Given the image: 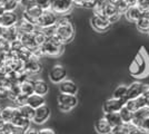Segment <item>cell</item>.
I'll return each mask as SVG.
<instances>
[{
	"label": "cell",
	"mask_w": 149,
	"mask_h": 134,
	"mask_svg": "<svg viewBox=\"0 0 149 134\" xmlns=\"http://www.w3.org/2000/svg\"><path fill=\"white\" fill-rule=\"evenodd\" d=\"M130 125H131V123H128V124L123 123V124H120V125L113 126L110 134H129Z\"/></svg>",
	"instance_id": "1f68e13d"
},
{
	"label": "cell",
	"mask_w": 149,
	"mask_h": 134,
	"mask_svg": "<svg viewBox=\"0 0 149 134\" xmlns=\"http://www.w3.org/2000/svg\"><path fill=\"white\" fill-rule=\"evenodd\" d=\"M104 16L111 22L112 25V24H116V22H118L119 20H120L121 13L117 10V8L115 7L113 2L107 0L105 5V10H104Z\"/></svg>",
	"instance_id": "4fadbf2b"
},
{
	"label": "cell",
	"mask_w": 149,
	"mask_h": 134,
	"mask_svg": "<svg viewBox=\"0 0 149 134\" xmlns=\"http://www.w3.org/2000/svg\"><path fill=\"white\" fill-rule=\"evenodd\" d=\"M42 13H44V10H42L40 7H38L37 5H36V6H32V7H30V8L24 9V11H22V18H25L26 20L30 21L31 24L36 25L38 19H39L40 16L42 15Z\"/></svg>",
	"instance_id": "5bb4252c"
},
{
	"label": "cell",
	"mask_w": 149,
	"mask_h": 134,
	"mask_svg": "<svg viewBox=\"0 0 149 134\" xmlns=\"http://www.w3.org/2000/svg\"><path fill=\"white\" fill-rule=\"evenodd\" d=\"M95 130L98 134H110L111 133V125L107 122L104 116L99 117L95 123Z\"/></svg>",
	"instance_id": "7402d4cb"
},
{
	"label": "cell",
	"mask_w": 149,
	"mask_h": 134,
	"mask_svg": "<svg viewBox=\"0 0 149 134\" xmlns=\"http://www.w3.org/2000/svg\"><path fill=\"white\" fill-rule=\"evenodd\" d=\"M59 15H57L56 13H54L52 10L47 9L44 10L42 15L40 16V18L38 19L36 26L39 28H44V27H49V26H54L57 24V20H58Z\"/></svg>",
	"instance_id": "ba28073f"
},
{
	"label": "cell",
	"mask_w": 149,
	"mask_h": 134,
	"mask_svg": "<svg viewBox=\"0 0 149 134\" xmlns=\"http://www.w3.org/2000/svg\"><path fill=\"white\" fill-rule=\"evenodd\" d=\"M36 5L40 7L42 10H47V9H50L51 0H36Z\"/></svg>",
	"instance_id": "8d00e7d4"
},
{
	"label": "cell",
	"mask_w": 149,
	"mask_h": 134,
	"mask_svg": "<svg viewBox=\"0 0 149 134\" xmlns=\"http://www.w3.org/2000/svg\"><path fill=\"white\" fill-rule=\"evenodd\" d=\"M145 105H147V101H146V98L143 95L138 96L136 98H132V100H128L125 103V106L127 109H130L131 112H136V111L141 109Z\"/></svg>",
	"instance_id": "d6986e66"
},
{
	"label": "cell",
	"mask_w": 149,
	"mask_h": 134,
	"mask_svg": "<svg viewBox=\"0 0 149 134\" xmlns=\"http://www.w3.org/2000/svg\"><path fill=\"white\" fill-rule=\"evenodd\" d=\"M30 123H31L30 120L24 117L22 115L19 113V111L17 112L16 116L13 117V120L11 121V124H13V125L17 126V128H25V130L30 128Z\"/></svg>",
	"instance_id": "4316f807"
},
{
	"label": "cell",
	"mask_w": 149,
	"mask_h": 134,
	"mask_svg": "<svg viewBox=\"0 0 149 134\" xmlns=\"http://www.w3.org/2000/svg\"><path fill=\"white\" fill-rule=\"evenodd\" d=\"M19 6L22 7V9H27L32 6H36V0H21Z\"/></svg>",
	"instance_id": "74e56055"
},
{
	"label": "cell",
	"mask_w": 149,
	"mask_h": 134,
	"mask_svg": "<svg viewBox=\"0 0 149 134\" xmlns=\"http://www.w3.org/2000/svg\"><path fill=\"white\" fill-rule=\"evenodd\" d=\"M136 6H138L143 11H146L149 9V0H137Z\"/></svg>",
	"instance_id": "f35d334b"
},
{
	"label": "cell",
	"mask_w": 149,
	"mask_h": 134,
	"mask_svg": "<svg viewBox=\"0 0 149 134\" xmlns=\"http://www.w3.org/2000/svg\"><path fill=\"white\" fill-rule=\"evenodd\" d=\"M78 105L77 95H69V94H58L57 96V106L58 109L62 113H68Z\"/></svg>",
	"instance_id": "277c9868"
},
{
	"label": "cell",
	"mask_w": 149,
	"mask_h": 134,
	"mask_svg": "<svg viewBox=\"0 0 149 134\" xmlns=\"http://www.w3.org/2000/svg\"><path fill=\"white\" fill-rule=\"evenodd\" d=\"M74 0H51L50 10L57 15H67L74 8Z\"/></svg>",
	"instance_id": "8992f818"
},
{
	"label": "cell",
	"mask_w": 149,
	"mask_h": 134,
	"mask_svg": "<svg viewBox=\"0 0 149 134\" xmlns=\"http://www.w3.org/2000/svg\"><path fill=\"white\" fill-rule=\"evenodd\" d=\"M25 134H38V130L37 128H27L26 130V132Z\"/></svg>",
	"instance_id": "7bdbcfd3"
},
{
	"label": "cell",
	"mask_w": 149,
	"mask_h": 134,
	"mask_svg": "<svg viewBox=\"0 0 149 134\" xmlns=\"http://www.w3.org/2000/svg\"><path fill=\"white\" fill-rule=\"evenodd\" d=\"M38 134H56V132L50 128H44L38 130Z\"/></svg>",
	"instance_id": "b9f144b4"
},
{
	"label": "cell",
	"mask_w": 149,
	"mask_h": 134,
	"mask_svg": "<svg viewBox=\"0 0 149 134\" xmlns=\"http://www.w3.org/2000/svg\"><path fill=\"white\" fill-rule=\"evenodd\" d=\"M126 94H127V85L121 84V85L117 86L115 91L112 92V97L118 98V100H125Z\"/></svg>",
	"instance_id": "4dcf8cb0"
},
{
	"label": "cell",
	"mask_w": 149,
	"mask_h": 134,
	"mask_svg": "<svg viewBox=\"0 0 149 134\" xmlns=\"http://www.w3.org/2000/svg\"><path fill=\"white\" fill-rule=\"evenodd\" d=\"M118 113H119V115H120V117H121L123 123H125V124L131 123L132 119H134V112H131L130 109H127L124 105V106L120 109V111H119Z\"/></svg>",
	"instance_id": "f546056e"
},
{
	"label": "cell",
	"mask_w": 149,
	"mask_h": 134,
	"mask_svg": "<svg viewBox=\"0 0 149 134\" xmlns=\"http://www.w3.org/2000/svg\"><path fill=\"white\" fill-rule=\"evenodd\" d=\"M26 104H28L32 109H36L46 104V98H45V96L38 95V94H35V93H33V94H31V95L27 96V98H26Z\"/></svg>",
	"instance_id": "603a6c76"
},
{
	"label": "cell",
	"mask_w": 149,
	"mask_h": 134,
	"mask_svg": "<svg viewBox=\"0 0 149 134\" xmlns=\"http://www.w3.org/2000/svg\"><path fill=\"white\" fill-rule=\"evenodd\" d=\"M138 128H140V130H143V132H146V133H149V117L145 119V120H143V121L140 123V125H139Z\"/></svg>",
	"instance_id": "ab89813d"
},
{
	"label": "cell",
	"mask_w": 149,
	"mask_h": 134,
	"mask_svg": "<svg viewBox=\"0 0 149 134\" xmlns=\"http://www.w3.org/2000/svg\"><path fill=\"white\" fill-rule=\"evenodd\" d=\"M125 103H126L125 100H118V98H115V97H110V98H107L105 102L102 103L101 109H102L104 114L119 112L120 109L125 105Z\"/></svg>",
	"instance_id": "30bf717a"
},
{
	"label": "cell",
	"mask_w": 149,
	"mask_h": 134,
	"mask_svg": "<svg viewBox=\"0 0 149 134\" xmlns=\"http://www.w3.org/2000/svg\"><path fill=\"white\" fill-rule=\"evenodd\" d=\"M50 115H51L50 107L47 104H45L42 106L35 109V114H33V117H32L31 122H33L37 125H42L49 120Z\"/></svg>",
	"instance_id": "9c48e42d"
},
{
	"label": "cell",
	"mask_w": 149,
	"mask_h": 134,
	"mask_svg": "<svg viewBox=\"0 0 149 134\" xmlns=\"http://www.w3.org/2000/svg\"><path fill=\"white\" fill-rule=\"evenodd\" d=\"M143 97L146 98V101H147V104H149V86H148V88H147V91L143 93Z\"/></svg>",
	"instance_id": "f6af8a7d"
},
{
	"label": "cell",
	"mask_w": 149,
	"mask_h": 134,
	"mask_svg": "<svg viewBox=\"0 0 149 134\" xmlns=\"http://www.w3.org/2000/svg\"><path fill=\"white\" fill-rule=\"evenodd\" d=\"M18 6L19 4L16 2L15 0H6V2L3 4L2 8L5 9V11H16Z\"/></svg>",
	"instance_id": "e575fe53"
},
{
	"label": "cell",
	"mask_w": 149,
	"mask_h": 134,
	"mask_svg": "<svg viewBox=\"0 0 149 134\" xmlns=\"http://www.w3.org/2000/svg\"><path fill=\"white\" fill-rule=\"evenodd\" d=\"M42 69V64L40 63L39 58L30 57L28 60H26L22 65V70L25 72L27 75H36L39 74Z\"/></svg>",
	"instance_id": "8fae6325"
},
{
	"label": "cell",
	"mask_w": 149,
	"mask_h": 134,
	"mask_svg": "<svg viewBox=\"0 0 149 134\" xmlns=\"http://www.w3.org/2000/svg\"><path fill=\"white\" fill-rule=\"evenodd\" d=\"M104 117H105L106 120H107V122L111 125V128L123 124L121 117H120V115H119L118 112H113V113H107V114H104Z\"/></svg>",
	"instance_id": "83f0119b"
},
{
	"label": "cell",
	"mask_w": 149,
	"mask_h": 134,
	"mask_svg": "<svg viewBox=\"0 0 149 134\" xmlns=\"http://www.w3.org/2000/svg\"><path fill=\"white\" fill-rule=\"evenodd\" d=\"M58 89L61 94H69V95H77L79 87L78 85L71 79H63L58 84Z\"/></svg>",
	"instance_id": "9a60e30c"
},
{
	"label": "cell",
	"mask_w": 149,
	"mask_h": 134,
	"mask_svg": "<svg viewBox=\"0 0 149 134\" xmlns=\"http://www.w3.org/2000/svg\"><path fill=\"white\" fill-rule=\"evenodd\" d=\"M113 5L120 13H125V11L128 9V5L126 4L125 0H116V1H113Z\"/></svg>",
	"instance_id": "d590c367"
},
{
	"label": "cell",
	"mask_w": 149,
	"mask_h": 134,
	"mask_svg": "<svg viewBox=\"0 0 149 134\" xmlns=\"http://www.w3.org/2000/svg\"><path fill=\"white\" fill-rule=\"evenodd\" d=\"M90 24L93 30L98 32H108L111 27V22L105 16H99V15H93V17L90 18Z\"/></svg>",
	"instance_id": "52a82bcc"
},
{
	"label": "cell",
	"mask_w": 149,
	"mask_h": 134,
	"mask_svg": "<svg viewBox=\"0 0 149 134\" xmlns=\"http://www.w3.org/2000/svg\"><path fill=\"white\" fill-rule=\"evenodd\" d=\"M16 27V29H17V32L19 34V37L21 36V35H26V34H31V32H33L36 30V25H33V24H31L30 21H28V20H26L25 18H19L18 21H17V24L15 25Z\"/></svg>",
	"instance_id": "e0dca14e"
},
{
	"label": "cell",
	"mask_w": 149,
	"mask_h": 134,
	"mask_svg": "<svg viewBox=\"0 0 149 134\" xmlns=\"http://www.w3.org/2000/svg\"><path fill=\"white\" fill-rule=\"evenodd\" d=\"M125 17L129 22H136L143 16V10L138 6H130L125 11Z\"/></svg>",
	"instance_id": "ffe728a7"
},
{
	"label": "cell",
	"mask_w": 149,
	"mask_h": 134,
	"mask_svg": "<svg viewBox=\"0 0 149 134\" xmlns=\"http://www.w3.org/2000/svg\"><path fill=\"white\" fill-rule=\"evenodd\" d=\"M18 19L19 16L16 11H5L0 16V26L3 28L13 27L17 24Z\"/></svg>",
	"instance_id": "2e32d148"
},
{
	"label": "cell",
	"mask_w": 149,
	"mask_h": 134,
	"mask_svg": "<svg viewBox=\"0 0 149 134\" xmlns=\"http://www.w3.org/2000/svg\"><path fill=\"white\" fill-rule=\"evenodd\" d=\"M129 134H148L146 132H143V130H140L139 128H137L135 125H130V131H129Z\"/></svg>",
	"instance_id": "60d3db41"
},
{
	"label": "cell",
	"mask_w": 149,
	"mask_h": 134,
	"mask_svg": "<svg viewBox=\"0 0 149 134\" xmlns=\"http://www.w3.org/2000/svg\"><path fill=\"white\" fill-rule=\"evenodd\" d=\"M147 117H149V104L143 106L141 109H139L136 112H134V119L131 121V124L138 128L140 125V123Z\"/></svg>",
	"instance_id": "ac0fdd59"
},
{
	"label": "cell",
	"mask_w": 149,
	"mask_h": 134,
	"mask_svg": "<svg viewBox=\"0 0 149 134\" xmlns=\"http://www.w3.org/2000/svg\"><path fill=\"white\" fill-rule=\"evenodd\" d=\"M15 1H16V2H18V4H20V1H21V0H15Z\"/></svg>",
	"instance_id": "681fc988"
},
{
	"label": "cell",
	"mask_w": 149,
	"mask_h": 134,
	"mask_svg": "<svg viewBox=\"0 0 149 134\" xmlns=\"http://www.w3.org/2000/svg\"><path fill=\"white\" fill-rule=\"evenodd\" d=\"M49 92V86L44 79H33V93L38 95L46 96Z\"/></svg>",
	"instance_id": "cb8c5ba5"
},
{
	"label": "cell",
	"mask_w": 149,
	"mask_h": 134,
	"mask_svg": "<svg viewBox=\"0 0 149 134\" xmlns=\"http://www.w3.org/2000/svg\"><path fill=\"white\" fill-rule=\"evenodd\" d=\"M67 77V69L60 64L54 65L49 70V79L51 83L59 84Z\"/></svg>",
	"instance_id": "7c38bea8"
},
{
	"label": "cell",
	"mask_w": 149,
	"mask_h": 134,
	"mask_svg": "<svg viewBox=\"0 0 149 134\" xmlns=\"http://www.w3.org/2000/svg\"><path fill=\"white\" fill-rule=\"evenodd\" d=\"M17 112H18L17 106H6L0 109V117L5 123H11Z\"/></svg>",
	"instance_id": "44dd1931"
},
{
	"label": "cell",
	"mask_w": 149,
	"mask_h": 134,
	"mask_svg": "<svg viewBox=\"0 0 149 134\" xmlns=\"http://www.w3.org/2000/svg\"><path fill=\"white\" fill-rule=\"evenodd\" d=\"M147 34H148V35H149V29H148V30H147Z\"/></svg>",
	"instance_id": "f907efd6"
},
{
	"label": "cell",
	"mask_w": 149,
	"mask_h": 134,
	"mask_svg": "<svg viewBox=\"0 0 149 134\" xmlns=\"http://www.w3.org/2000/svg\"><path fill=\"white\" fill-rule=\"evenodd\" d=\"M149 84L143 83L140 81H135L130 85H127V94L125 97V101L136 98L138 96L143 95V93L147 91Z\"/></svg>",
	"instance_id": "5b68a950"
},
{
	"label": "cell",
	"mask_w": 149,
	"mask_h": 134,
	"mask_svg": "<svg viewBox=\"0 0 149 134\" xmlns=\"http://www.w3.org/2000/svg\"><path fill=\"white\" fill-rule=\"evenodd\" d=\"M2 34H3V27L0 26V39H2Z\"/></svg>",
	"instance_id": "bcb514c9"
},
{
	"label": "cell",
	"mask_w": 149,
	"mask_h": 134,
	"mask_svg": "<svg viewBox=\"0 0 149 134\" xmlns=\"http://www.w3.org/2000/svg\"><path fill=\"white\" fill-rule=\"evenodd\" d=\"M78 2H79V0H74V5H78Z\"/></svg>",
	"instance_id": "c3c4849f"
},
{
	"label": "cell",
	"mask_w": 149,
	"mask_h": 134,
	"mask_svg": "<svg viewBox=\"0 0 149 134\" xmlns=\"http://www.w3.org/2000/svg\"><path fill=\"white\" fill-rule=\"evenodd\" d=\"M39 28V27H38ZM40 32L45 35L46 38H50V37H54L56 35V25L49 26V27H44V28H39Z\"/></svg>",
	"instance_id": "836d02e7"
},
{
	"label": "cell",
	"mask_w": 149,
	"mask_h": 134,
	"mask_svg": "<svg viewBox=\"0 0 149 134\" xmlns=\"http://www.w3.org/2000/svg\"><path fill=\"white\" fill-rule=\"evenodd\" d=\"M125 1H126V4L128 5V7L136 6V4H137V0H125Z\"/></svg>",
	"instance_id": "ee69618b"
},
{
	"label": "cell",
	"mask_w": 149,
	"mask_h": 134,
	"mask_svg": "<svg viewBox=\"0 0 149 134\" xmlns=\"http://www.w3.org/2000/svg\"><path fill=\"white\" fill-rule=\"evenodd\" d=\"M20 93L25 96H29L33 94V79L31 78H25L19 83Z\"/></svg>",
	"instance_id": "d4e9b609"
},
{
	"label": "cell",
	"mask_w": 149,
	"mask_h": 134,
	"mask_svg": "<svg viewBox=\"0 0 149 134\" xmlns=\"http://www.w3.org/2000/svg\"><path fill=\"white\" fill-rule=\"evenodd\" d=\"M65 46L56 36L50 37L45 40V43L40 46V49L42 51L44 56L48 57H59L65 51Z\"/></svg>",
	"instance_id": "7a4b0ae2"
},
{
	"label": "cell",
	"mask_w": 149,
	"mask_h": 134,
	"mask_svg": "<svg viewBox=\"0 0 149 134\" xmlns=\"http://www.w3.org/2000/svg\"><path fill=\"white\" fill-rule=\"evenodd\" d=\"M6 2V0H0V7H2L3 6V4Z\"/></svg>",
	"instance_id": "7dc6e473"
},
{
	"label": "cell",
	"mask_w": 149,
	"mask_h": 134,
	"mask_svg": "<svg viewBox=\"0 0 149 134\" xmlns=\"http://www.w3.org/2000/svg\"><path fill=\"white\" fill-rule=\"evenodd\" d=\"M2 39L7 41V43H13L15 40L19 39V34L16 29V27H8V28H3V34H2Z\"/></svg>",
	"instance_id": "484cf974"
},
{
	"label": "cell",
	"mask_w": 149,
	"mask_h": 134,
	"mask_svg": "<svg viewBox=\"0 0 149 134\" xmlns=\"http://www.w3.org/2000/svg\"><path fill=\"white\" fill-rule=\"evenodd\" d=\"M135 24H136L137 29H138L139 32H147V30L149 29V19H147V18L143 17V16H141Z\"/></svg>",
	"instance_id": "d6a6232c"
},
{
	"label": "cell",
	"mask_w": 149,
	"mask_h": 134,
	"mask_svg": "<svg viewBox=\"0 0 149 134\" xmlns=\"http://www.w3.org/2000/svg\"><path fill=\"white\" fill-rule=\"evenodd\" d=\"M19 113L22 115L24 117L28 119V120H32L33 117V114H35V109H32L31 106H29L28 104H22V105H19L17 106Z\"/></svg>",
	"instance_id": "f1b7e54d"
},
{
	"label": "cell",
	"mask_w": 149,
	"mask_h": 134,
	"mask_svg": "<svg viewBox=\"0 0 149 134\" xmlns=\"http://www.w3.org/2000/svg\"><path fill=\"white\" fill-rule=\"evenodd\" d=\"M55 36L65 45L74 38V27L67 15H60L58 17Z\"/></svg>",
	"instance_id": "6da1fadb"
},
{
	"label": "cell",
	"mask_w": 149,
	"mask_h": 134,
	"mask_svg": "<svg viewBox=\"0 0 149 134\" xmlns=\"http://www.w3.org/2000/svg\"><path fill=\"white\" fill-rule=\"evenodd\" d=\"M129 74L131 76L136 77V78H140L143 77L147 72H148V64H147V58L145 57L143 53H138L134 60L131 62V64L129 65Z\"/></svg>",
	"instance_id": "3957f363"
}]
</instances>
